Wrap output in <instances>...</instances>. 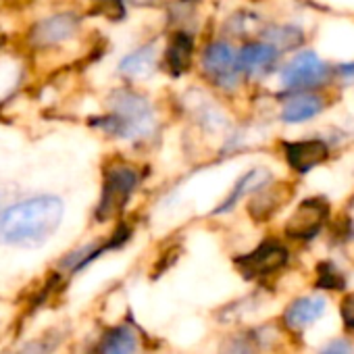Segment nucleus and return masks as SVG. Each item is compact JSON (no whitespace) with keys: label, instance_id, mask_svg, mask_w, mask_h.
<instances>
[{"label":"nucleus","instance_id":"f257e3e1","mask_svg":"<svg viewBox=\"0 0 354 354\" xmlns=\"http://www.w3.org/2000/svg\"><path fill=\"white\" fill-rule=\"evenodd\" d=\"M63 213V201L53 194L21 201L0 215V240L11 246L38 248L59 230Z\"/></svg>","mask_w":354,"mask_h":354},{"label":"nucleus","instance_id":"f03ea898","mask_svg":"<svg viewBox=\"0 0 354 354\" xmlns=\"http://www.w3.org/2000/svg\"><path fill=\"white\" fill-rule=\"evenodd\" d=\"M142 182L140 171L125 162V160H113L102 169V190L100 201L96 205L94 217L98 223H106L113 219H119L129 205L131 196L136 194L138 186Z\"/></svg>","mask_w":354,"mask_h":354},{"label":"nucleus","instance_id":"7ed1b4c3","mask_svg":"<svg viewBox=\"0 0 354 354\" xmlns=\"http://www.w3.org/2000/svg\"><path fill=\"white\" fill-rule=\"evenodd\" d=\"M106 104L111 113L119 115L127 123L129 138L146 136L152 131V106L142 94L133 90H115Z\"/></svg>","mask_w":354,"mask_h":354},{"label":"nucleus","instance_id":"20e7f679","mask_svg":"<svg viewBox=\"0 0 354 354\" xmlns=\"http://www.w3.org/2000/svg\"><path fill=\"white\" fill-rule=\"evenodd\" d=\"M80 17L73 13H57L36 21L28 32V42L36 50L61 46L80 32Z\"/></svg>","mask_w":354,"mask_h":354},{"label":"nucleus","instance_id":"39448f33","mask_svg":"<svg viewBox=\"0 0 354 354\" xmlns=\"http://www.w3.org/2000/svg\"><path fill=\"white\" fill-rule=\"evenodd\" d=\"M327 217H329V205L323 198H306L290 215L286 223V234L294 240L315 238L321 232Z\"/></svg>","mask_w":354,"mask_h":354},{"label":"nucleus","instance_id":"423d86ee","mask_svg":"<svg viewBox=\"0 0 354 354\" xmlns=\"http://www.w3.org/2000/svg\"><path fill=\"white\" fill-rule=\"evenodd\" d=\"M286 263H288V250L279 242H273V240H267L259 248H254L252 252L236 259L238 269L248 279L265 277V275L281 269Z\"/></svg>","mask_w":354,"mask_h":354},{"label":"nucleus","instance_id":"0eeeda50","mask_svg":"<svg viewBox=\"0 0 354 354\" xmlns=\"http://www.w3.org/2000/svg\"><path fill=\"white\" fill-rule=\"evenodd\" d=\"M325 73L327 69L315 53H300L283 67L281 84L290 90L308 88V86H317L319 82H323Z\"/></svg>","mask_w":354,"mask_h":354},{"label":"nucleus","instance_id":"6e6552de","mask_svg":"<svg viewBox=\"0 0 354 354\" xmlns=\"http://www.w3.org/2000/svg\"><path fill=\"white\" fill-rule=\"evenodd\" d=\"M203 67L209 75H213L217 80V84H221L223 88L234 86L238 80V61H236V53L227 42H213L205 48L203 55Z\"/></svg>","mask_w":354,"mask_h":354},{"label":"nucleus","instance_id":"1a4fd4ad","mask_svg":"<svg viewBox=\"0 0 354 354\" xmlns=\"http://www.w3.org/2000/svg\"><path fill=\"white\" fill-rule=\"evenodd\" d=\"M283 154L288 165L298 171V173H306L313 167L321 165L329 150L327 144L321 140H300V142H286L283 144Z\"/></svg>","mask_w":354,"mask_h":354},{"label":"nucleus","instance_id":"9d476101","mask_svg":"<svg viewBox=\"0 0 354 354\" xmlns=\"http://www.w3.org/2000/svg\"><path fill=\"white\" fill-rule=\"evenodd\" d=\"M194 59V38L188 32H175L169 38V44L165 48V67L167 73L173 77H180L190 71Z\"/></svg>","mask_w":354,"mask_h":354},{"label":"nucleus","instance_id":"9b49d317","mask_svg":"<svg viewBox=\"0 0 354 354\" xmlns=\"http://www.w3.org/2000/svg\"><path fill=\"white\" fill-rule=\"evenodd\" d=\"M290 196H292V190L288 184H275L271 188L263 186L261 190H257L254 198L248 203V213L254 221H267L286 205Z\"/></svg>","mask_w":354,"mask_h":354},{"label":"nucleus","instance_id":"f8f14e48","mask_svg":"<svg viewBox=\"0 0 354 354\" xmlns=\"http://www.w3.org/2000/svg\"><path fill=\"white\" fill-rule=\"evenodd\" d=\"M325 310V300L321 296H304L294 300L286 313H283V323L292 331H304L308 325H313Z\"/></svg>","mask_w":354,"mask_h":354},{"label":"nucleus","instance_id":"ddd939ff","mask_svg":"<svg viewBox=\"0 0 354 354\" xmlns=\"http://www.w3.org/2000/svg\"><path fill=\"white\" fill-rule=\"evenodd\" d=\"M277 55H279V50L275 46H271L269 42H250L236 57L238 69L248 75H259L273 65Z\"/></svg>","mask_w":354,"mask_h":354},{"label":"nucleus","instance_id":"4468645a","mask_svg":"<svg viewBox=\"0 0 354 354\" xmlns=\"http://www.w3.org/2000/svg\"><path fill=\"white\" fill-rule=\"evenodd\" d=\"M269 180H271V173H269L267 169H252V171L244 173V175L240 177V180L236 182V186H234V190L230 192V196L223 201V205H219V207L215 209V215L232 211L244 196H248V194L261 190L263 186H267Z\"/></svg>","mask_w":354,"mask_h":354},{"label":"nucleus","instance_id":"2eb2a0df","mask_svg":"<svg viewBox=\"0 0 354 354\" xmlns=\"http://www.w3.org/2000/svg\"><path fill=\"white\" fill-rule=\"evenodd\" d=\"M154 65H156V48L154 44H146L123 57V61L119 63V71L129 80H146L154 71Z\"/></svg>","mask_w":354,"mask_h":354},{"label":"nucleus","instance_id":"dca6fc26","mask_svg":"<svg viewBox=\"0 0 354 354\" xmlns=\"http://www.w3.org/2000/svg\"><path fill=\"white\" fill-rule=\"evenodd\" d=\"M323 111V100L317 94H302L286 102L281 111V119L286 123H302L317 117Z\"/></svg>","mask_w":354,"mask_h":354},{"label":"nucleus","instance_id":"f3484780","mask_svg":"<svg viewBox=\"0 0 354 354\" xmlns=\"http://www.w3.org/2000/svg\"><path fill=\"white\" fill-rule=\"evenodd\" d=\"M138 339L133 331L125 325L113 327L100 339V354H133Z\"/></svg>","mask_w":354,"mask_h":354},{"label":"nucleus","instance_id":"a211bd4d","mask_svg":"<svg viewBox=\"0 0 354 354\" xmlns=\"http://www.w3.org/2000/svg\"><path fill=\"white\" fill-rule=\"evenodd\" d=\"M344 286H346V279L333 263L323 261L317 265V288H321V290H344Z\"/></svg>","mask_w":354,"mask_h":354},{"label":"nucleus","instance_id":"6ab92c4d","mask_svg":"<svg viewBox=\"0 0 354 354\" xmlns=\"http://www.w3.org/2000/svg\"><path fill=\"white\" fill-rule=\"evenodd\" d=\"M267 40L271 46H275L277 50H283V48H294L302 42V34L294 28H271L267 30Z\"/></svg>","mask_w":354,"mask_h":354},{"label":"nucleus","instance_id":"aec40b11","mask_svg":"<svg viewBox=\"0 0 354 354\" xmlns=\"http://www.w3.org/2000/svg\"><path fill=\"white\" fill-rule=\"evenodd\" d=\"M90 15L104 17L109 21H123L125 19V3L123 0H92Z\"/></svg>","mask_w":354,"mask_h":354},{"label":"nucleus","instance_id":"412c9836","mask_svg":"<svg viewBox=\"0 0 354 354\" xmlns=\"http://www.w3.org/2000/svg\"><path fill=\"white\" fill-rule=\"evenodd\" d=\"M321 354H354V348L348 339H333L321 350Z\"/></svg>","mask_w":354,"mask_h":354},{"label":"nucleus","instance_id":"4be33fe9","mask_svg":"<svg viewBox=\"0 0 354 354\" xmlns=\"http://www.w3.org/2000/svg\"><path fill=\"white\" fill-rule=\"evenodd\" d=\"M339 308H342V319H344L346 327L348 329H354V294L344 296Z\"/></svg>","mask_w":354,"mask_h":354},{"label":"nucleus","instance_id":"5701e85b","mask_svg":"<svg viewBox=\"0 0 354 354\" xmlns=\"http://www.w3.org/2000/svg\"><path fill=\"white\" fill-rule=\"evenodd\" d=\"M223 354H254L248 342H234Z\"/></svg>","mask_w":354,"mask_h":354},{"label":"nucleus","instance_id":"b1692460","mask_svg":"<svg viewBox=\"0 0 354 354\" xmlns=\"http://www.w3.org/2000/svg\"><path fill=\"white\" fill-rule=\"evenodd\" d=\"M342 73L344 75H354V65H344L342 67Z\"/></svg>","mask_w":354,"mask_h":354},{"label":"nucleus","instance_id":"393cba45","mask_svg":"<svg viewBox=\"0 0 354 354\" xmlns=\"http://www.w3.org/2000/svg\"><path fill=\"white\" fill-rule=\"evenodd\" d=\"M0 46H3V38H0Z\"/></svg>","mask_w":354,"mask_h":354}]
</instances>
